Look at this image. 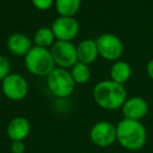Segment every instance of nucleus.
<instances>
[{
	"label": "nucleus",
	"mask_w": 153,
	"mask_h": 153,
	"mask_svg": "<svg viewBox=\"0 0 153 153\" xmlns=\"http://www.w3.org/2000/svg\"><path fill=\"white\" fill-rule=\"evenodd\" d=\"M32 126L26 117H16L10 121L7 127V134L12 142H24L30 135Z\"/></svg>",
	"instance_id": "9b49d317"
},
{
	"label": "nucleus",
	"mask_w": 153,
	"mask_h": 153,
	"mask_svg": "<svg viewBox=\"0 0 153 153\" xmlns=\"http://www.w3.org/2000/svg\"><path fill=\"white\" fill-rule=\"evenodd\" d=\"M76 55H78V61L84 64L94 63L99 58V49L96 40L91 39H85L81 41L76 45Z\"/></svg>",
	"instance_id": "ddd939ff"
},
{
	"label": "nucleus",
	"mask_w": 153,
	"mask_h": 153,
	"mask_svg": "<svg viewBox=\"0 0 153 153\" xmlns=\"http://www.w3.org/2000/svg\"><path fill=\"white\" fill-rule=\"evenodd\" d=\"M69 71L76 84H80V85L86 84L91 78V69L89 65L79 61L70 68Z\"/></svg>",
	"instance_id": "f3484780"
},
{
	"label": "nucleus",
	"mask_w": 153,
	"mask_h": 153,
	"mask_svg": "<svg viewBox=\"0 0 153 153\" xmlns=\"http://www.w3.org/2000/svg\"><path fill=\"white\" fill-rule=\"evenodd\" d=\"M117 140L126 150H140L147 143L146 127L140 121L124 117L117 125Z\"/></svg>",
	"instance_id": "f03ea898"
},
{
	"label": "nucleus",
	"mask_w": 153,
	"mask_h": 153,
	"mask_svg": "<svg viewBox=\"0 0 153 153\" xmlns=\"http://www.w3.org/2000/svg\"><path fill=\"white\" fill-rule=\"evenodd\" d=\"M11 74V62L5 56L0 55V82Z\"/></svg>",
	"instance_id": "a211bd4d"
},
{
	"label": "nucleus",
	"mask_w": 153,
	"mask_h": 153,
	"mask_svg": "<svg viewBox=\"0 0 153 153\" xmlns=\"http://www.w3.org/2000/svg\"><path fill=\"white\" fill-rule=\"evenodd\" d=\"M49 49L56 67L70 69L78 62L76 46L71 41H56Z\"/></svg>",
	"instance_id": "0eeeda50"
},
{
	"label": "nucleus",
	"mask_w": 153,
	"mask_h": 153,
	"mask_svg": "<svg viewBox=\"0 0 153 153\" xmlns=\"http://www.w3.org/2000/svg\"><path fill=\"white\" fill-rule=\"evenodd\" d=\"M132 74L131 66L128 62L119 60L113 62L110 68V80L122 85H125L130 80Z\"/></svg>",
	"instance_id": "4468645a"
},
{
	"label": "nucleus",
	"mask_w": 153,
	"mask_h": 153,
	"mask_svg": "<svg viewBox=\"0 0 153 153\" xmlns=\"http://www.w3.org/2000/svg\"><path fill=\"white\" fill-rule=\"evenodd\" d=\"M0 88L5 98L14 102L24 100L30 90L27 80L20 74H10L1 81Z\"/></svg>",
	"instance_id": "423d86ee"
},
{
	"label": "nucleus",
	"mask_w": 153,
	"mask_h": 153,
	"mask_svg": "<svg viewBox=\"0 0 153 153\" xmlns=\"http://www.w3.org/2000/svg\"><path fill=\"white\" fill-rule=\"evenodd\" d=\"M146 72H147V74H148L149 78L153 81V59H151L150 61L147 63Z\"/></svg>",
	"instance_id": "412c9836"
},
{
	"label": "nucleus",
	"mask_w": 153,
	"mask_h": 153,
	"mask_svg": "<svg viewBox=\"0 0 153 153\" xmlns=\"http://www.w3.org/2000/svg\"><path fill=\"white\" fill-rule=\"evenodd\" d=\"M47 88L55 97L59 99L69 98L76 90V82L70 71L61 67H56L46 76Z\"/></svg>",
	"instance_id": "20e7f679"
},
{
	"label": "nucleus",
	"mask_w": 153,
	"mask_h": 153,
	"mask_svg": "<svg viewBox=\"0 0 153 153\" xmlns=\"http://www.w3.org/2000/svg\"><path fill=\"white\" fill-rule=\"evenodd\" d=\"M92 96L96 103L105 110L113 111L122 108L128 99L127 89L112 80H103L94 85Z\"/></svg>",
	"instance_id": "f257e3e1"
},
{
	"label": "nucleus",
	"mask_w": 153,
	"mask_h": 153,
	"mask_svg": "<svg viewBox=\"0 0 153 153\" xmlns=\"http://www.w3.org/2000/svg\"><path fill=\"white\" fill-rule=\"evenodd\" d=\"M7 46L13 55L24 57L32 49L33 41L23 33H14L7 38Z\"/></svg>",
	"instance_id": "f8f14e48"
},
{
	"label": "nucleus",
	"mask_w": 153,
	"mask_h": 153,
	"mask_svg": "<svg viewBox=\"0 0 153 153\" xmlns=\"http://www.w3.org/2000/svg\"><path fill=\"white\" fill-rule=\"evenodd\" d=\"M57 41H72L76 38L80 30V24L74 17L59 16L51 24Z\"/></svg>",
	"instance_id": "1a4fd4ad"
},
{
	"label": "nucleus",
	"mask_w": 153,
	"mask_h": 153,
	"mask_svg": "<svg viewBox=\"0 0 153 153\" xmlns=\"http://www.w3.org/2000/svg\"><path fill=\"white\" fill-rule=\"evenodd\" d=\"M11 151L12 153H24L25 152L24 142H12Z\"/></svg>",
	"instance_id": "aec40b11"
},
{
	"label": "nucleus",
	"mask_w": 153,
	"mask_h": 153,
	"mask_svg": "<svg viewBox=\"0 0 153 153\" xmlns=\"http://www.w3.org/2000/svg\"><path fill=\"white\" fill-rule=\"evenodd\" d=\"M24 64L30 74L42 78H46L56 68L51 49L36 45L24 56Z\"/></svg>",
	"instance_id": "7ed1b4c3"
},
{
	"label": "nucleus",
	"mask_w": 153,
	"mask_h": 153,
	"mask_svg": "<svg viewBox=\"0 0 153 153\" xmlns=\"http://www.w3.org/2000/svg\"><path fill=\"white\" fill-rule=\"evenodd\" d=\"M82 0H55L57 13L64 17H74L79 12Z\"/></svg>",
	"instance_id": "2eb2a0df"
},
{
	"label": "nucleus",
	"mask_w": 153,
	"mask_h": 153,
	"mask_svg": "<svg viewBox=\"0 0 153 153\" xmlns=\"http://www.w3.org/2000/svg\"><path fill=\"white\" fill-rule=\"evenodd\" d=\"M34 41L36 46L44 47V48H51L53 45V43L57 41L53 34L51 27H47V26H43L37 30V32L34 35Z\"/></svg>",
	"instance_id": "dca6fc26"
},
{
	"label": "nucleus",
	"mask_w": 153,
	"mask_h": 153,
	"mask_svg": "<svg viewBox=\"0 0 153 153\" xmlns=\"http://www.w3.org/2000/svg\"><path fill=\"white\" fill-rule=\"evenodd\" d=\"M99 55L106 61H119L124 53V43L120 37L112 33H106L96 39Z\"/></svg>",
	"instance_id": "39448f33"
},
{
	"label": "nucleus",
	"mask_w": 153,
	"mask_h": 153,
	"mask_svg": "<svg viewBox=\"0 0 153 153\" xmlns=\"http://www.w3.org/2000/svg\"><path fill=\"white\" fill-rule=\"evenodd\" d=\"M122 111L125 119L140 121L149 112V104L142 97H131L126 100L122 106Z\"/></svg>",
	"instance_id": "9d476101"
},
{
	"label": "nucleus",
	"mask_w": 153,
	"mask_h": 153,
	"mask_svg": "<svg viewBox=\"0 0 153 153\" xmlns=\"http://www.w3.org/2000/svg\"><path fill=\"white\" fill-rule=\"evenodd\" d=\"M32 3L38 11L45 12L55 5V0H32Z\"/></svg>",
	"instance_id": "6ab92c4d"
},
{
	"label": "nucleus",
	"mask_w": 153,
	"mask_h": 153,
	"mask_svg": "<svg viewBox=\"0 0 153 153\" xmlns=\"http://www.w3.org/2000/svg\"><path fill=\"white\" fill-rule=\"evenodd\" d=\"M0 87H1V83H0Z\"/></svg>",
	"instance_id": "4be33fe9"
},
{
	"label": "nucleus",
	"mask_w": 153,
	"mask_h": 153,
	"mask_svg": "<svg viewBox=\"0 0 153 153\" xmlns=\"http://www.w3.org/2000/svg\"><path fill=\"white\" fill-rule=\"evenodd\" d=\"M89 137L92 144L106 148L117 142V126L108 121H100L91 127Z\"/></svg>",
	"instance_id": "6e6552de"
}]
</instances>
